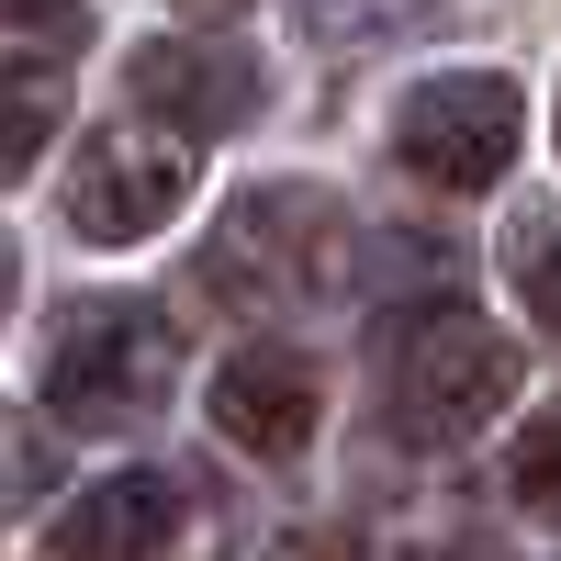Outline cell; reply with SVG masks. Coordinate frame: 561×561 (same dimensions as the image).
Returning a JSON list of instances; mask_svg holds the SVG:
<instances>
[{
  "label": "cell",
  "instance_id": "30bf717a",
  "mask_svg": "<svg viewBox=\"0 0 561 561\" xmlns=\"http://www.w3.org/2000/svg\"><path fill=\"white\" fill-rule=\"evenodd\" d=\"M505 280H517V304H528V325L561 348V214H528L517 237H505Z\"/></svg>",
  "mask_w": 561,
  "mask_h": 561
},
{
  "label": "cell",
  "instance_id": "2e32d148",
  "mask_svg": "<svg viewBox=\"0 0 561 561\" xmlns=\"http://www.w3.org/2000/svg\"><path fill=\"white\" fill-rule=\"evenodd\" d=\"M415 561H483L472 539H427V550H415Z\"/></svg>",
  "mask_w": 561,
  "mask_h": 561
},
{
  "label": "cell",
  "instance_id": "e0dca14e",
  "mask_svg": "<svg viewBox=\"0 0 561 561\" xmlns=\"http://www.w3.org/2000/svg\"><path fill=\"white\" fill-rule=\"evenodd\" d=\"M12 293H23V259H12V248H0V314H12Z\"/></svg>",
  "mask_w": 561,
  "mask_h": 561
},
{
  "label": "cell",
  "instance_id": "8fae6325",
  "mask_svg": "<svg viewBox=\"0 0 561 561\" xmlns=\"http://www.w3.org/2000/svg\"><path fill=\"white\" fill-rule=\"evenodd\" d=\"M505 494H517L539 528H561V404L517 427V449H505Z\"/></svg>",
  "mask_w": 561,
  "mask_h": 561
},
{
  "label": "cell",
  "instance_id": "9c48e42d",
  "mask_svg": "<svg viewBox=\"0 0 561 561\" xmlns=\"http://www.w3.org/2000/svg\"><path fill=\"white\" fill-rule=\"evenodd\" d=\"M68 124V68L57 57H0V192L34 169V147H57Z\"/></svg>",
  "mask_w": 561,
  "mask_h": 561
},
{
  "label": "cell",
  "instance_id": "4fadbf2b",
  "mask_svg": "<svg viewBox=\"0 0 561 561\" xmlns=\"http://www.w3.org/2000/svg\"><path fill=\"white\" fill-rule=\"evenodd\" d=\"M45 483H57V438L23 427V415H0V517H12L23 494H45Z\"/></svg>",
  "mask_w": 561,
  "mask_h": 561
},
{
  "label": "cell",
  "instance_id": "5bb4252c",
  "mask_svg": "<svg viewBox=\"0 0 561 561\" xmlns=\"http://www.w3.org/2000/svg\"><path fill=\"white\" fill-rule=\"evenodd\" d=\"M270 561H370V550H359L348 528H293V539H280Z\"/></svg>",
  "mask_w": 561,
  "mask_h": 561
},
{
  "label": "cell",
  "instance_id": "3957f363",
  "mask_svg": "<svg viewBox=\"0 0 561 561\" xmlns=\"http://www.w3.org/2000/svg\"><path fill=\"white\" fill-rule=\"evenodd\" d=\"M180 382V325L158 304H68L45 348V404L68 427H147Z\"/></svg>",
  "mask_w": 561,
  "mask_h": 561
},
{
  "label": "cell",
  "instance_id": "9a60e30c",
  "mask_svg": "<svg viewBox=\"0 0 561 561\" xmlns=\"http://www.w3.org/2000/svg\"><path fill=\"white\" fill-rule=\"evenodd\" d=\"M79 23V0H0V34H57Z\"/></svg>",
  "mask_w": 561,
  "mask_h": 561
},
{
  "label": "cell",
  "instance_id": "ac0fdd59",
  "mask_svg": "<svg viewBox=\"0 0 561 561\" xmlns=\"http://www.w3.org/2000/svg\"><path fill=\"white\" fill-rule=\"evenodd\" d=\"M180 12H248V0H180Z\"/></svg>",
  "mask_w": 561,
  "mask_h": 561
},
{
  "label": "cell",
  "instance_id": "ba28073f",
  "mask_svg": "<svg viewBox=\"0 0 561 561\" xmlns=\"http://www.w3.org/2000/svg\"><path fill=\"white\" fill-rule=\"evenodd\" d=\"M169 539H180V483L169 472H113L45 528V561H158Z\"/></svg>",
  "mask_w": 561,
  "mask_h": 561
},
{
  "label": "cell",
  "instance_id": "52a82bcc",
  "mask_svg": "<svg viewBox=\"0 0 561 561\" xmlns=\"http://www.w3.org/2000/svg\"><path fill=\"white\" fill-rule=\"evenodd\" d=\"M314 415H325V393H314L304 348H237L214 370V427H225V449H248V460H304Z\"/></svg>",
  "mask_w": 561,
  "mask_h": 561
},
{
  "label": "cell",
  "instance_id": "7a4b0ae2",
  "mask_svg": "<svg viewBox=\"0 0 561 561\" xmlns=\"http://www.w3.org/2000/svg\"><path fill=\"white\" fill-rule=\"evenodd\" d=\"M359 270V237H348V203L314 192V180H270L237 214L214 225L203 248V293L214 304H248V314H280V304H325L348 293Z\"/></svg>",
  "mask_w": 561,
  "mask_h": 561
},
{
  "label": "cell",
  "instance_id": "277c9868",
  "mask_svg": "<svg viewBox=\"0 0 561 561\" xmlns=\"http://www.w3.org/2000/svg\"><path fill=\"white\" fill-rule=\"evenodd\" d=\"M517 135H528L517 79H494V68H449V79H415V90H404V113H393V158L427 180V192H494L505 158H517Z\"/></svg>",
  "mask_w": 561,
  "mask_h": 561
},
{
  "label": "cell",
  "instance_id": "6da1fadb",
  "mask_svg": "<svg viewBox=\"0 0 561 561\" xmlns=\"http://www.w3.org/2000/svg\"><path fill=\"white\" fill-rule=\"evenodd\" d=\"M517 382H528L517 337H505V325H483V314H460V304L404 314L393 348H382V415H393V438H415V449L483 438L494 415L517 404Z\"/></svg>",
  "mask_w": 561,
  "mask_h": 561
},
{
  "label": "cell",
  "instance_id": "5b68a950",
  "mask_svg": "<svg viewBox=\"0 0 561 561\" xmlns=\"http://www.w3.org/2000/svg\"><path fill=\"white\" fill-rule=\"evenodd\" d=\"M192 203V135H147V124H113V135H90L79 169H68V225L90 248H147L158 225Z\"/></svg>",
  "mask_w": 561,
  "mask_h": 561
},
{
  "label": "cell",
  "instance_id": "8992f818",
  "mask_svg": "<svg viewBox=\"0 0 561 561\" xmlns=\"http://www.w3.org/2000/svg\"><path fill=\"white\" fill-rule=\"evenodd\" d=\"M124 90H135V113H158L169 135H237L259 113V57H237V45H135L124 57Z\"/></svg>",
  "mask_w": 561,
  "mask_h": 561
},
{
  "label": "cell",
  "instance_id": "7c38bea8",
  "mask_svg": "<svg viewBox=\"0 0 561 561\" xmlns=\"http://www.w3.org/2000/svg\"><path fill=\"white\" fill-rule=\"evenodd\" d=\"M427 12H438V0H293V23L314 45H382V34L427 23Z\"/></svg>",
  "mask_w": 561,
  "mask_h": 561
}]
</instances>
